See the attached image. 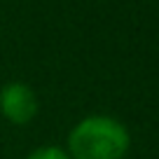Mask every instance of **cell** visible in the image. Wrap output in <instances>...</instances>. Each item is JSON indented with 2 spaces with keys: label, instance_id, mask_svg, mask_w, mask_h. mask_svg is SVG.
Returning <instances> with one entry per match:
<instances>
[{
  "label": "cell",
  "instance_id": "1",
  "mask_svg": "<svg viewBox=\"0 0 159 159\" xmlns=\"http://www.w3.org/2000/svg\"><path fill=\"white\" fill-rule=\"evenodd\" d=\"M131 145L126 126L108 115H89L68 134L70 159H124Z\"/></svg>",
  "mask_w": 159,
  "mask_h": 159
},
{
  "label": "cell",
  "instance_id": "2",
  "mask_svg": "<svg viewBox=\"0 0 159 159\" xmlns=\"http://www.w3.org/2000/svg\"><path fill=\"white\" fill-rule=\"evenodd\" d=\"M38 108V96H35L33 87L26 82H7L0 89V112L12 124L24 126L33 122Z\"/></svg>",
  "mask_w": 159,
  "mask_h": 159
},
{
  "label": "cell",
  "instance_id": "3",
  "mask_svg": "<svg viewBox=\"0 0 159 159\" xmlns=\"http://www.w3.org/2000/svg\"><path fill=\"white\" fill-rule=\"evenodd\" d=\"M26 159H70L68 152L63 148H54V145H47V148H38L28 154Z\"/></svg>",
  "mask_w": 159,
  "mask_h": 159
}]
</instances>
